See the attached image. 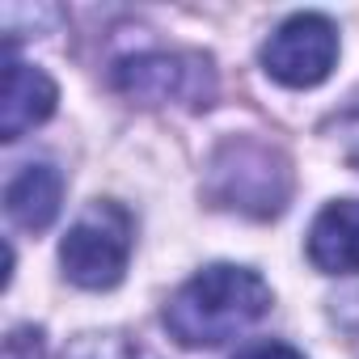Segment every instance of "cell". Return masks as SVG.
Wrapping results in <instances>:
<instances>
[{"instance_id":"3957f363","label":"cell","mask_w":359,"mask_h":359,"mask_svg":"<svg viewBox=\"0 0 359 359\" xmlns=\"http://www.w3.org/2000/svg\"><path fill=\"white\" fill-rule=\"evenodd\" d=\"M287 161L258 144V140H229L212 156V177H208V199L216 208H233L245 216H279L287 208Z\"/></svg>"},{"instance_id":"ba28073f","label":"cell","mask_w":359,"mask_h":359,"mask_svg":"<svg viewBox=\"0 0 359 359\" xmlns=\"http://www.w3.org/2000/svg\"><path fill=\"white\" fill-rule=\"evenodd\" d=\"M60 199H64V173L47 161L22 165L5 187V212L26 233H43L60 216Z\"/></svg>"},{"instance_id":"277c9868","label":"cell","mask_w":359,"mask_h":359,"mask_svg":"<svg viewBox=\"0 0 359 359\" xmlns=\"http://www.w3.org/2000/svg\"><path fill=\"white\" fill-rule=\"evenodd\" d=\"M114 89L144 106H191L208 110L220 93L216 64L199 51H144L114 64Z\"/></svg>"},{"instance_id":"7a4b0ae2","label":"cell","mask_w":359,"mask_h":359,"mask_svg":"<svg viewBox=\"0 0 359 359\" xmlns=\"http://www.w3.org/2000/svg\"><path fill=\"white\" fill-rule=\"evenodd\" d=\"M131 241H135L131 212L123 203H114V199H97L76 216V224L60 241V266L76 287L110 292L127 275Z\"/></svg>"},{"instance_id":"52a82bcc","label":"cell","mask_w":359,"mask_h":359,"mask_svg":"<svg viewBox=\"0 0 359 359\" xmlns=\"http://www.w3.org/2000/svg\"><path fill=\"white\" fill-rule=\"evenodd\" d=\"M309 262L321 275L359 271V199H334L309 229Z\"/></svg>"},{"instance_id":"5b68a950","label":"cell","mask_w":359,"mask_h":359,"mask_svg":"<svg viewBox=\"0 0 359 359\" xmlns=\"http://www.w3.org/2000/svg\"><path fill=\"white\" fill-rule=\"evenodd\" d=\"M262 72L287 89H313L334 72L338 30L325 13H292L262 43Z\"/></svg>"},{"instance_id":"8992f818","label":"cell","mask_w":359,"mask_h":359,"mask_svg":"<svg viewBox=\"0 0 359 359\" xmlns=\"http://www.w3.org/2000/svg\"><path fill=\"white\" fill-rule=\"evenodd\" d=\"M55 102H60L55 81L43 68L22 64L9 51V60H5V93H0V140L13 144L26 131H34L39 123H47L55 114Z\"/></svg>"},{"instance_id":"30bf717a","label":"cell","mask_w":359,"mask_h":359,"mask_svg":"<svg viewBox=\"0 0 359 359\" xmlns=\"http://www.w3.org/2000/svg\"><path fill=\"white\" fill-rule=\"evenodd\" d=\"M233 359H304L296 346H287V342H275V338H262V342H250V346H241Z\"/></svg>"},{"instance_id":"9c48e42d","label":"cell","mask_w":359,"mask_h":359,"mask_svg":"<svg viewBox=\"0 0 359 359\" xmlns=\"http://www.w3.org/2000/svg\"><path fill=\"white\" fill-rule=\"evenodd\" d=\"M68 359H156V355L123 334H89L68 351Z\"/></svg>"},{"instance_id":"6da1fadb","label":"cell","mask_w":359,"mask_h":359,"mask_svg":"<svg viewBox=\"0 0 359 359\" xmlns=\"http://www.w3.org/2000/svg\"><path fill=\"white\" fill-rule=\"evenodd\" d=\"M271 309V287L258 271L212 262L177 287L161 313L165 330L187 351H212L250 330Z\"/></svg>"}]
</instances>
